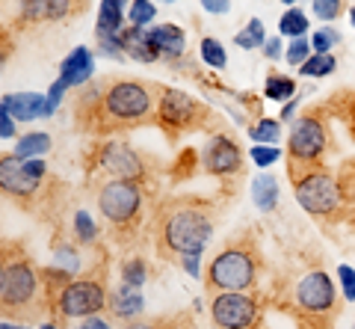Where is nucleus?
Returning a JSON list of instances; mask_svg holds the SVG:
<instances>
[{
    "label": "nucleus",
    "mask_w": 355,
    "mask_h": 329,
    "mask_svg": "<svg viewBox=\"0 0 355 329\" xmlns=\"http://www.w3.org/2000/svg\"><path fill=\"white\" fill-rule=\"evenodd\" d=\"M187 323H190V317L178 314V317H157V321H130L125 329H178Z\"/></svg>",
    "instance_id": "c9c22d12"
},
{
    "label": "nucleus",
    "mask_w": 355,
    "mask_h": 329,
    "mask_svg": "<svg viewBox=\"0 0 355 329\" xmlns=\"http://www.w3.org/2000/svg\"><path fill=\"white\" fill-rule=\"evenodd\" d=\"M252 202L261 208V211H272L275 202H279V184H275L272 175H258L252 181Z\"/></svg>",
    "instance_id": "5701e85b"
},
{
    "label": "nucleus",
    "mask_w": 355,
    "mask_h": 329,
    "mask_svg": "<svg viewBox=\"0 0 355 329\" xmlns=\"http://www.w3.org/2000/svg\"><path fill=\"white\" fill-rule=\"evenodd\" d=\"M151 39H154V45H157L160 57L169 60V62H178L184 57V51H187V36H184V30L178 24H157V27H151Z\"/></svg>",
    "instance_id": "aec40b11"
},
{
    "label": "nucleus",
    "mask_w": 355,
    "mask_h": 329,
    "mask_svg": "<svg viewBox=\"0 0 355 329\" xmlns=\"http://www.w3.org/2000/svg\"><path fill=\"white\" fill-rule=\"evenodd\" d=\"M279 30L284 33V36L299 39V36H302V33L308 30V18H305V12H302V9H287V12L282 15V21H279Z\"/></svg>",
    "instance_id": "473e14b6"
},
{
    "label": "nucleus",
    "mask_w": 355,
    "mask_h": 329,
    "mask_svg": "<svg viewBox=\"0 0 355 329\" xmlns=\"http://www.w3.org/2000/svg\"><path fill=\"white\" fill-rule=\"evenodd\" d=\"M249 140H254L258 146H275L282 140V122H275V119H258L254 125H249Z\"/></svg>",
    "instance_id": "cd10ccee"
},
{
    "label": "nucleus",
    "mask_w": 355,
    "mask_h": 329,
    "mask_svg": "<svg viewBox=\"0 0 355 329\" xmlns=\"http://www.w3.org/2000/svg\"><path fill=\"white\" fill-rule=\"evenodd\" d=\"M83 163L89 175H101L104 181H151V160L128 140H92L83 151ZM101 181V184H104Z\"/></svg>",
    "instance_id": "6e6552de"
},
{
    "label": "nucleus",
    "mask_w": 355,
    "mask_h": 329,
    "mask_svg": "<svg viewBox=\"0 0 355 329\" xmlns=\"http://www.w3.org/2000/svg\"><path fill=\"white\" fill-rule=\"evenodd\" d=\"M261 273V252L254 246V237L243 235L225 244L210 264L205 267V288L207 294H249L258 285Z\"/></svg>",
    "instance_id": "20e7f679"
},
{
    "label": "nucleus",
    "mask_w": 355,
    "mask_h": 329,
    "mask_svg": "<svg viewBox=\"0 0 355 329\" xmlns=\"http://www.w3.org/2000/svg\"><path fill=\"white\" fill-rule=\"evenodd\" d=\"M293 196L302 205V211H308L317 219H340L347 214V208L352 205V187L347 178L335 175L329 167L299 172L291 178Z\"/></svg>",
    "instance_id": "1a4fd4ad"
},
{
    "label": "nucleus",
    "mask_w": 355,
    "mask_h": 329,
    "mask_svg": "<svg viewBox=\"0 0 355 329\" xmlns=\"http://www.w3.org/2000/svg\"><path fill=\"white\" fill-rule=\"evenodd\" d=\"M42 329H60L57 323H42Z\"/></svg>",
    "instance_id": "8fccbe9b"
},
{
    "label": "nucleus",
    "mask_w": 355,
    "mask_h": 329,
    "mask_svg": "<svg viewBox=\"0 0 355 329\" xmlns=\"http://www.w3.org/2000/svg\"><path fill=\"white\" fill-rule=\"evenodd\" d=\"M343 6H347V0H314V15L320 21H335Z\"/></svg>",
    "instance_id": "4c0bfd02"
},
{
    "label": "nucleus",
    "mask_w": 355,
    "mask_h": 329,
    "mask_svg": "<svg viewBox=\"0 0 355 329\" xmlns=\"http://www.w3.org/2000/svg\"><path fill=\"white\" fill-rule=\"evenodd\" d=\"M148 279V264L142 258H128L125 264H121V282L128 285V288H142Z\"/></svg>",
    "instance_id": "7c9ffc66"
},
{
    "label": "nucleus",
    "mask_w": 355,
    "mask_h": 329,
    "mask_svg": "<svg viewBox=\"0 0 355 329\" xmlns=\"http://www.w3.org/2000/svg\"><path fill=\"white\" fill-rule=\"evenodd\" d=\"M0 113H9V116L21 119V122H30V119H48V98H42L39 92L6 95Z\"/></svg>",
    "instance_id": "a211bd4d"
},
{
    "label": "nucleus",
    "mask_w": 355,
    "mask_h": 329,
    "mask_svg": "<svg viewBox=\"0 0 355 329\" xmlns=\"http://www.w3.org/2000/svg\"><path fill=\"white\" fill-rule=\"evenodd\" d=\"M71 232H74V244H80L83 249L98 244V226L92 223V217H89V211H83V208H77L74 211Z\"/></svg>",
    "instance_id": "b1692460"
},
{
    "label": "nucleus",
    "mask_w": 355,
    "mask_h": 329,
    "mask_svg": "<svg viewBox=\"0 0 355 329\" xmlns=\"http://www.w3.org/2000/svg\"><path fill=\"white\" fill-rule=\"evenodd\" d=\"M323 104L331 113V119H340L347 134L355 140V90H335Z\"/></svg>",
    "instance_id": "412c9836"
},
{
    "label": "nucleus",
    "mask_w": 355,
    "mask_h": 329,
    "mask_svg": "<svg viewBox=\"0 0 355 329\" xmlns=\"http://www.w3.org/2000/svg\"><path fill=\"white\" fill-rule=\"evenodd\" d=\"M154 125L163 130L166 140L178 142L187 134L210 128V110L196 101L190 92L172 90V86H157V110H154Z\"/></svg>",
    "instance_id": "9b49d317"
},
{
    "label": "nucleus",
    "mask_w": 355,
    "mask_h": 329,
    "mask_svg": "<svg viewBox=\"0 0 355 329\" xmlns=\"http://www.w3.org/2000/svg\"><path fill=\"white\" fill-rule=\"evenodd\" d=\"M107 312L110 317H116V321H137V317L146 312V300H142V294L137 288H128V285H121V288L110 291V300H107Z\"/></svg>",
    "instance_id": "f3484780"
},
{
    "label": "nucleus",
    "mask_w": 355,
    "mask_h": 329,
    "mask_svg": "<svg viewBox=\"0 0 355 329\" xmlns=\"http://www.w3.org/2000/svg\"><path fill=\"white\" fill-rule=\"evenodd\" d=\"M263 53H266V60H279L282 57V39H270V42H266Z\"/></svg>",
    "instance_id": "49530a36"
},
{
    "label": "nucleus",
    "mask_w": 355,
    "mask_h": 329,
    "mask_svg": "<svg viewBox=\"0 0 355 329\" xmlns=\"http://www.w3.org/2000/svg\"><path fill=\"white\" fill-rule=\"evenodd\" d=\"M48 184H53L48 163L42 158L33 160H21L15 155H3L0 158V187L3 196L12 199L21 211L36 214L39 208H44L48 199Z\"/></svg>",
    "instance_id": "9d476101"
},
{
    "label": "nucleus",
    "mask_w": 355,
    "mask_h": 329,
    "mask_svg": "<svg viewBox=\"0 0 355 329\" xmlns=\"http://www.w3.org/2000/svg\"><path fill=\"white\" fill-rule=\"evenodd\" d=\"M48 149H51V137L39 130V134H27L24 140H18L15 149H12V155L21 158V160H33V158H42Z\"/></svg>",
    "instance_id": "393cba45"
},
{
    "label": "nucleus",
    "mask_w": 355,
    "mask_h": 329,
    "mask_svg": "<svg viewBox=\"0 0 355 329\" xmlns=\"http://www.w3.org/2000/svg\"><path fill=\"white\" fill-rule=\"evenodd\" d=\"M154 86L137 78H98L74 95V128L92 140H113L154 122Z\"/></svg>",
    "instance_id": "f257e3e1"
},
{
    "label": "nucleus",
    "mask_w": 355,
    "mask_h": 329,
    "mask_svg": "<svg viewBox=\"0 0 355 329\" xmlns=\"http://www.w3.org/2000/svg\"><path fill=\"white\" fill-rule=\"evenodd\" d=\"M0 309L3 321L15 323L39 321L48 314V294H44V273L36 267L30 252L21 244L3 240V261H0Z\"/></svg>",
    "instance_id": "7ed1b4c3"
},
{
    "label": "nucleus",
    "mask_w": 355,
    "mask_h": 329,
    "mask_svg": "<svg viewBox=\"0 0 355 329\" xmlns=\"http://www.w3.org/2000/svg\"><path fill=\"white\" fill-rule=\"evenodd\" d=\"M92 69H95L92 51L80 45L60 62V81H65L69 86H86L92 81Z\"/></svg>",
    "instance_id": "6ab92c4d"
},
{
    "label": "nucleus",
    "mask_w": 355,
    "mask_h": 329,
    "mask_svg": "<svg viewBox=\"0 0 355 329\" xmlns=\"http://www.w3.org/2000/svg\"><path fill=\"white\" fill-rule=\"evenodd\" d=\"M202 9H207V12H214V15H225L231 3L228 0H202Z\"/></svg>",
    "instance_id": "37998d69"
},
{
    "label": "nucleus",
    "mask_w": 355,
    "mask_h": 329,
    "mask_svg": "<svg viewBox=\"0 0 355 329\" xmlns=\"http://www.w3.org/2000/svg\"><path fill=\"white\" fill-rule=\"evenodd\" d=\"M130 3V0H101V12H98V27L95 33H119L125 30V6Z\"/></svg>",
    "instance_id": "4be33fe9"
},
{
    "label": "nucleus",
    "mask_w": 355,
    "mask_h": 329,
    "mask_svg": "<svg viewBox=\"0 0 355 329\" xmlns=\"http://www.w3.org/2000/svg\"><path fill=\"white\" fill-rule=\"evenodd\" d=\"M234 45H240L243 51H252V48H263L266 45V33H263V21L261 18H252L246 27H243L237 36H234Z\"/></svg>",
    "instance_id": "c85d7f7f"
},
{
    "label": "nucleus",
    "mask_w": 355,
    "mask_h": 329,
    "mask_svg": "<svg viewBox=\"0 0 355 329\" xmlns=\"http://www.w3.org/2000/svg\"><path fill=\"white\" fill-rule=\"evenodd\" d=\"M0 134H3V140H12V134H15V125H12V116L9 113H0Z\"/></svg>",
    "instance_id": "a18cd8bd"
},
{
    "label": "nucleus",
    "mask_w": 355,
    "mask_h": 329,
    "mask_svg": "<svg viewBox=\"0 0 355 329\" xmlns=\"http://www.w3.org/2000/svg\"><path fill=\"white\" fill-rule=\"evenodd\" d=\"M335 69H338V60L331 57V53H314V57L299 69V74H305V78H329Z\"/></svg>",
    "instance_id": "c756f323"
},
{
    "label": "nucleus",
    "mask_w": 355,
    "mask_h": 329,
    "mask_svg": "<svg viewBox=\"0 0 355 329\" xmlns=\"http://www.w3.org/2000/svg\"><path fill=\"white\" fill-rule=\"evenodd\" d=\"M263 95H266V98H272V101H291V98L296 95V81H293V78H287V74L272 71L270 78H266Z\"/></svg>",
    "instance_id": "a878e982"
},
{
    "label": "nucleus",
    "mask_w": 355,
    "mask_h": 329,
    "mask_svg": "<svg viewBox=\"0 0 355 329\" xmlns=\"http://www.w3.org/2000/svg\"><path fill=\"white\" fill-rule=\"evenodd\" d=\"M0 329H30V326H21L15 321H3V323H0Z\"/></svg>",
    "instance_id": "09e8293b"
},
{
    "label": "nucleus",
    "mask_w": 355,
    "mask_h": 329,
    "mask_svg": "<svg viewBox=\"0 0 355 329\" xmlns=\"http://www.w3.org/2000/svg\"><path fill=\"white\" fill-rule=\"evenodd\" d=\"M202 169L219 181H231V178H237V175H243L246 158H243V149L237 146V140L231 134L210 137L202 151Z\"/></svg>",
    "instance_id": "4468645a"
},
{
    "label": "nucleus",
    "mask_w": 355,
    "mask_h": 329,
    "mask_svg": "<svg viewBox=\"0 0 355 329\" xmlns=\"http://www.w3.org/2000/svg\"><path fill=\"white\" fill-rule=\"evenodd\" d=\"M331 113L326 104L308 107L302 116L296 119L287 137V175H299L308 169L326 167V155L331 149V130H329Z\"/></svg>",
    "instance_id": "423d86ee"
},
{
    "label": "nucleus",
    "mask_w": 355,
    "mask_h": 329,
    "mask_svg": "<svg viewBox=\"0 0 355 329\" xmlns=\"http://www.w3.org/2000/svg\"><path fill=\"white\" fill-rule=\"evenodd\" d=\"M65 90H69V83H65V81H60V78L51 83V92H48V116H53V110L60 107V101H62Z\"/></svg>",
    "instance_id": "a19ab883"
},
{
    "label": "nucleus",
    "mask_w": 355,
    "mask_h": 329,
    "mask_svg": "<svg viewBox=\"0 0 355 329\" xmlns=\"http://www.w3.org/2000/svg\"><path fill=\"white\" fill-rule=\"evenodd\" d=\"M335 45H340V33L335 27H320L314 36H311V48H314V53H329Z\"/></svg>",
    "instance_id": "f704fd0d"
},
{
    "label": "nucleus",
    "mask_w": 355,
    "mask_h": 329,
    "mask_svg": "<svg viewBox=\"0 0 355 329\" xmlns=\"http://www.w3.org/2000/svg\"><path fill=\"white\" fill-rule=\"evenodd\" d=\"M163 3H175V0H163Z\"/></svg>",
    "instance_id": "864d4df0"
},
{
    "label": "nucleus",
    "mask_w": 355,
    "mask_h": 329,
    "mask_svg": "<svg viewBox=\"0 0 355 329\" xmlns=\"http://www.w3.org/2000/svg\"><path fill=\"white\" fill-rule=\"evenodd\" d=\"M352 329H355V326H352Z\"/></svg>",
    "instance_id": "5fc2aeb1"
},
{
    "label": "nucleus",
    "mask_w": 355,
    "mask_h": 329,
    "mask_svg": "<svg viewBox=\"0 0 355 329\" xmlns=\"http://www.w3.org/2000/svg\"><path fill=\"white\" fill-rule=\"evenodd\" d=\"M198 258H202V255H184V258H181V264H184V270L190 273V276H202V267H198Z\"/></svg>",
    "instance_id": "c03bdc74"
},
{
    "label": "nucleus",
    "mask_w": 355,
    "mask_h": 329,
    "mask_svg": "<svg viewBox=\"0 0 355 329\" xmlns=\"http://www.w3.org/2000/svg\"><path fill=\"white\" fill-rule=\"evenodd\" d=\"M107 276L110 267L95 264L86 273H74V276L57 291V297L51 300L48 314L53 317L51 323H65V321H86L107 309L110 291H107Z\"/></svg>",
    "instance_id": "39448f33"
},
{
    "label": "nucleus",
    "mask_w": 355,
    "mask_h": 329,
    "mask_svg": "<svg viewBox=\"0 0 355 329\" xmlns=\"http://www.w3.org/2000/svg\"><path fill=\"white\" fill-rule=\"evenodd\" d=\"M154 252L166 261L202 255L214 237V208L198 196H172L151 208Z\"/></svg>",
    "instance_id": "f03ea898"
},
{
    "label": "nucleus",
    "mask_w": 355,
    "mask_h": 329,
    "mask_svg": "<svg viewBox=\"0 0 355 329\" xmlns=\"http://www.w3.org/2000/svg\"><path fill=\"white\" fill-rule=\"evenodd\" d=\"M121 48H125V57L137 60V62H157V60H163L157 45H154L148 27H125L121 30Z\"/></svg>",
    "instance_id": "dca6fc26"
},
{
    "label": "nucleus",
    "mask_w": 355,
    "mask_h": 329,
    "mask_svg": "<svg viewBox=\"0 0 355 329\" xmlns=\"http://www.w3.org/2000/svg\"><path fill=\"white\" fill-rule=\"evenodd\" d=\"M74 329H110V321L101 314H95V317H86V321H80Z\"/></svg>",
    "instance_id": "79ce46f5"
},
{
    "label": "nucleus",
    "mask_w": 355,
    "mask_h": 329,
    "mask_svg": "<svg viewBox=\"0 0 355 329\" xmlns=\"http://www.w3.org/2000/svg\"><path fill=\"white\" fill-rule=\"evenodd\" d=\"M86 9V0H18V21L21 24H48L62 21Z\"/></svg>",
    "instance_id": "2eb2a0df"
},
{
    "label": "nucleus",
    "mask_w": 355,
    "mask_h": 329,
    "mask_svg": "<svg viewBox=\"0 0 355 329\" xmlns=\"http://www.w3.org/2000/svg\"><path fill=\"white\" fill-rule=\"evenodd\" d=\"M77 246H80V244H60V246H53V255H57L60 270H69V273L80 270V252H77Z\"/></svg>",
    "instance_id": "72a5a7b5"
},
{
    "label": "nucleus",
    "mask_w": 355,
    "mask_h": 329,
    "mask_svg": "<svg viewBox=\"0 0 355 329\" xmlns=\"http://www.w3.org/2000/svg\"><path fill=\"white\" fill-rule=\"evenodd\" d=\"M293 303L314 329H326L338 314V291L326 270H311L293 288Z\"/></svg>",
    "instance_id": "f8f14e48"
},
{
    "label": "nucleus",
    "mask_w": 355,
    "mask_h": 329,
    "mask_svg": "<svg viewBox=\"0 0 355 329\" xmlns=\"http://www.w3.org/2000/svg\"><path fill=\"white\" fill-rule=\"evenodd\" d=\"M263 305L249 294H214L210 297V317L216 329H258Z\"/></svg>",
    "instance_id": "ddd939ff"
},
{
    "label": "nucleus",
    "mask_w": 355,
    "mask_h": 329,
    "mask_svg": "<svg viewBox=\"0 0 355 329\" xmlns=\"http://www.w3.org/2000/svg\"><path fill=\"white\" fill-rule=\"evenodd\" d=\"M296 104H299V95L293 98V101H287V104H284V110H282V122H287V119H293V113H296Z\"/></svg>",
    "instance_id": "de8ad7c7"
},
{
    "label": "nucleus",
    "mask_w": 355,
    "mask_h": 329,
    "mask_svg": "<svg viewBox=\"0 0 355 329\" xmlns=\"http://www.w3.org/2000/svg\"><path fill=\"white\" fill-rule=\"evenodd\" d=\"M98 211L110 226L119 244H128L139 235L142 219H146V184L137 181H104L95 193Z\"/></svg>",
    "instance_id": "0eeeda50"
},
{
    "label": "nucleus",
    "mask_w": 355,
    "mask_h": 329,
    "mask_svg": "<svg viewBox=\"0 0 355 329\" xmlns=\"http://www.w3.org/2000/svg\"><path fill=\"white\" fill-rule=\"evenodd\" d=\"M349 21H352V24H355V6L349 9Z\"/></svg>",
    "instance_id": "3c124183"
},
{
    "label": "nucleus",
    "mask_w": 355,
    "mask_h": 329,
    "mask_svg": "<svg viewBox=\"0 0 355 329\" xmlns=\"http://www.w3.org/2000/svg\"><path fill=\"white\" fill-rule=\"evenodd\" d=\"M282 3H296V0H282Z\"/></svg>",
    "instance_id": "603ef678"
},
{
    "label": "nucleus",
    "mask_w": 355,
    "mask_h": 329,
    "mask_svg": "<svg viewBox=\"0 0 355 329\" xmlns=\"http://www.w3.org/2000/svg\"><path fill=\"white\" fill-rule=\"evenodd\" d=\"M154 18H157V6L151 0H130V12H128L130 27H148L154 24Z\"/></svg>",
    "instance_id": "2f4dec72"
},
{
    "label": "nucleus",
    "mask_w": 355,
    "mask_h": 329,
    "mask_svg": "<svg viewBox=\"0 0 355 329\" xmlns=\"http://www.w3.org/2000/svg\"><path fill=\"white\" fill-rule=\"evenodd\" d=\"M249 158L254 160V167L266 169V167H272V163L282 158V151L275 149V146H254V149L249 151Z\"/></svg>",
    "instance_id": "58836bf2"
},
{
    "label": "nucleus",
    "mask_w": 355,
    "mask_h": 329,
    "mask_svg": "<svg viewBox=\"0 0 355 329\" xmlns=\"http://www.w3.org/2000/svg\"><path fill=\"white\" fill-rule=\"evenodd\" d=\"M198 53H202V62H207L210 69H216V71H222L228 65L225 45H222L219 39H214V36H205L202 42H198Z\"/></svg>",
    "instance_id": "bb28decb"
},
{
    "label": "nucleus",
    "mask_w": 355,
    "mask_h": 329,
    "mask_svg": "<svg viewBox=\"0 0 355 329\" xmlns=\"http://www.w3.org/2000/svg\"><path fill=\"white\" fill-rule=\"evenodd\" d=\"M338 279L343 285V300L347 303H355V270L349 264H340L338 267Z\"/></svg>",
    "instance_id": "ea45409f"
},
{
    "label": "nucleus",
    "mask_w": 355,
    "mask_h": 329,
    "mask_svg": "<svg viewBox=\"0 0 355 329\" xmlns=\"http://www.w3.org/2000/svg\"><path fill=\"white\" fill-rule=\"evenodd\" d=\"M311 51H314V48H311V42L299 36V39H293V45H287L284 60L291 65H296V69H302V65L311 60Z\"/></svg>",
    "instance_id": "e433bc0d"
}]
</instances>
